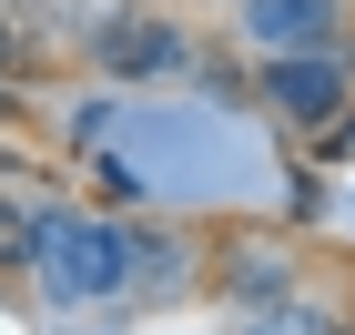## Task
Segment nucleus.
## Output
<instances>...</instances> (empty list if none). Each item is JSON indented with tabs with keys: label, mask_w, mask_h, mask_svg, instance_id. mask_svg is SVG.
<instances>
[{
	"label": "nucleus",
	"mask_w": 355,
	"mask_h": 335,
	"mask_svg": "<svg viewBox=\"0 0 355 335\" xmlns=\"http://www.w3.org/2000/svg\"><path fill=\"white\" fill-rule=\"evenodd\" d=\"M254 102H264L284 132H325L335 112L355 102V61H345V41H325V51H264Z\"/></svg>",
	"instance_id": "nucleus-1"
},
{
	"label": "nucleus",
	"mask_w": 355,
	"mask_h": 335,
	"mask_svg": "<svg viewBox=\"0 0 355 335\" xmlns=\"http://www.w3.org/2000/svg\"><path fill=\"white\" fill-rule=\"evenodd\" d=\"M203 275H214V295H234V305H274V295L304 284V244L295 234H234Z\"/></svg>",
	"instance_id": "nucleus-2"
},
{
	"label": "nucleus",
	"mask_w": 355,
	"mask_h": 335,
	"mask_svg": "<svg viewBox=\"0 0 355 335\" xmlns=\"http://www.w3.org/2000/svg\"><path fill=\"white\" fill-rule=\"evenodd\" d=\"M92 51H102V71H132V82H153V71H193V41L173 21H102V41H92Z\"/></svg>",
	"instance_id": "nucleus-3"
},
{
	"label": "nucleus",
	"mask_w": 355,
	"mask_h": 335,
	"mask_svg": "<svg viewBox=\"0 0 355 335\" xmlns=\"http://www.w3.org/2000/svg\"><path fill=\"white\" fill-rule=\"evenodd\" d=\"M244 31L264 51H325L345 41V0H244Z\"/></svg>",
	"instance_id": "nucleus-4"
},
{
	"label": "nucleus",
	"mask_w": 355,
	"mask_h": 335,
	"mask_svg": "<svg viewBox=\"0 0 355 335\" xmlns=\"http://www.w3.org/2000/svg\"><path fill=\"white\" fill-rule=\"evenodd\" d=\"M335 325H345V305H335V295H304V284H295V295L254 305L234 335H335Z\"/></svg>",
	"instance_id": "nucleus-5"
},
{
	"label": "nucleus",
	"mask_w": 355,
	"mask_h": 335,
	"mask_svg": "<svg viewBox=\"0 0 355 335\" xmlns=\"http://www.w3.org/2000/svg\"><path fill=\"white\" fill-rule=\"evenodd\" d=\"M31 244H41V223H31V214H21V203H0V264H21V254H31Z\"/></svg>",
	"instance_id": "nucleus-6"
},
{
	"label": "nucleus",
	"mask_w": 355,
	"mask_h": 335,
	"mask_svg": "<svg viewBox=\"0 0 355 335\" xmlns=\"http://www.w3.org/2000/svg\"><path fill=\"white\" fill-rule=\"evenodd\" d=\"M335 335H355V315H345V325H335Z\"/></svg>",
	"instance_id": "nucleus-7"
}]
</instances>
